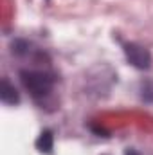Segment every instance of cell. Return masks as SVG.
Masks as SVG:
<instances>
[{
	"label": "cell",
	"mask_w": 153,
	"mask_h": 155,
	"mask_svg": "<svg viewBox=\"0 0 153 155\" xmlns=\"http://www.w3.org/2000/svg\"><path fill=\"white\" fill-rule=\"evenodd\" d=\"M22 78V83L24 87L33 92L34 96H45L50 92L52 85H54V79L50 74L47 72H38V71H22L20 72Z\"/></svg>",
	"instance_id": "cell-1"
},
{
	"label": "cell",
	"mask_w": 153,
	"mask_h": 155,
	"mask_svg": "<svg viewBox=\"0 0 153 155\" xmlns=\"http://www.w3.org/2000/svg\"><path fill=\"white\" fill-rule=\"evenodd\" d=\"M124 54H126L128 61L137 69H150V65H151L150 52L144 47L137 45V43H126L124 45Z\"/></svg>",
	"instance_id": "cell-2"
},
{
	"label": "cell",
	"mask_w": 153,
	"mask_h": 155,
	"mask_svg": "<svg viewBox=\"0 0 153 155\" xmlns=\"http://www.w3.org/2000/svg\"><path fill=\"white\" fill-rule=\"evenodd\" d=\"M0 99L5 103V105H16L20 101V96L15 88V85H11V81L7 78H4L0 81Z\"/></svg>",
	"instance_id": "cell-3"
},
{
	"label": "cell",
	"mask_w": 153,
	"mask_h": 155,
	"mask_svg": "<svg viewBox=\"0 0 153 155\" xmlns=\"http://www.w3.org/2000/svg\"><path fill=\"white\" fill-rule=\"evenodd\" d=\"M52 144H54V137L50 130H43L40 134V137L36 139V148L41 153H50L52 152Z\"/></svg>",
	"instance_id": "cell-4"
},
{
	"label": "cell",
	"mask_w": 153,
	"mask_h": 155,
	"mask_svg": "<svg viewBox=\"0 0 153 155\" xmlns=\"http://www.w3.org/2000/svg\"><path fill=\"white\" fill-rule=\"evenodd\" d=\"M142 97L146 101H153V83H146L142 87Z\"/></svg>",
	"instance_id": "cell-5"
}]
</instances>
